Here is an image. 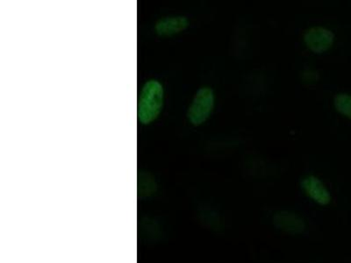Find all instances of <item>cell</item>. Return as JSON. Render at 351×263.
I'll list each match as a JSON object with an SVG mask.
<instances>
[{"label":"cell","instance_id":"obj_4","mask_svg":"<svg viewBox=\"0 0 351 263\" xmlns=\"http://www.w3.org/2000/svg\"><path fill=\"white\" fill-rule=\"evenodd\" d=\"M302 189L306 196L319 205H327L331 202V194L326 184L318 177L306 175L302 180Z\"/></svg>","mask_w":351,"mask_h":263},{"label":"cell","instance_id":"obj_5","mask_svg":"<svg viewBox=\"0 0 351 263\" xmlns=\"http://www.w3.org/2000/svg\"><path fill=\"white\" fill-rule=\"evenodd\" d=\"M189 27V20L182 15H174L160 18L155 26L156 33L160 36H172L184 32Z\"/></svg>","mask_w":351,"mask_h":263},{"label":"cell","instance_id":"obj_1","mask_svg":"<svg viewBox=\"0 0 351 263\" xmlns=\"http://www.w3.org/2000/svg\"><path fill=\"white\" fill-rule=\"evenodd\" d=\"M164 99L165 92L162 84L155 79L147 81L138 98V121L143 125H149L155 121L161 114Z\"/></svg>","mask_w":351,"mask_h":263},{"label":"cell","instance_id":"obj_3","mask_svg":"<svg viewBox=\"0 0 351 263\" xmlns=\"http://www.w3.org/2000/svg\"><path fill=\"white\" fill-rule=\"evenodd\" d=\"M335 36L333 31L324 26H313L303 34V42L310 52L322 55L333 47Z\"/></svg>","mask_w":351,"mask_h":263},{"label":"cell","instance_id":"obj_7","mask_svg":"<svg viewBox=\"0 0 351 263\" xmlns=\"http://www.w3.org/2000/svg\"><path fill=\"white\" fill-rule=\"evenodd\" d=\"M318 73L313 70H306L302 73V80L306 84H313L317 82L318 81Z\"/></svg>","mask_w":351,"mask_h":263},{"label":"cell","instance_id":"obj_2","mask_svg":"<svg viewBox=\"0 0 351 263\" xmlns=\"http://www.w3.org/2000/svg\"><path fill=\"white\" fill-rule=\"evenodd\" d=\"M216 97L213 88L200 87L187 109L186 117L193 126H202L209 120L215 108Z\"/></svg>","mask_w":351,"mask_h":263},{"label":"cell","instance_id":"obj_6","mask_svg":"<svg viewBox=\"0 0 351 263\" xmlns=\"http://www.w3.org/2000/svg\"><path fill=\"white\" fill-rule=\"evenodd\" d=\"M334 108L338 114L351 120V94H337L334 98Z\"/></svg>","mask_w":351,"mask_h":263}]
</instances>
